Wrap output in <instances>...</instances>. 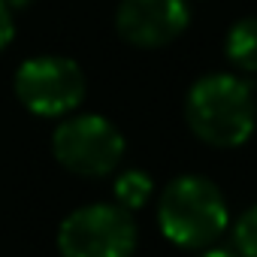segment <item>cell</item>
I'll use <instances>...</instances> for the list:
<instances>
[{"instance_id": "1", "label": "cell", "mask_w": 257, "mask_h": 257, "mask_svg": "<svg viewBox=\"0 0 257 257\" xmlns=\"http://www.w3.org/2000/svg\"><path fill=\"white\" fill-rule=\"evenodd\" d=\"M191 134L212 149H239L257 127V97L251 82L236 73H206L185 97Z\"/></svg>"}, {"instance_id": "2", "label": "cell", "mask_w": 257, "mask_h": 257, "mask_svg": "<svg viewBox=\"0 0 257 257\" xmlns=\"http://www.w3.org/2000/svg\"><path fill=\"white\" fill-rule=\"evenodd\" d=\"M230 221L221 188L197 173L176 176L158 200V227L179 248H209Z\"/></svg>"}, {"instance_id": "3", "label": "cell", "mask_w": 257, "mask_h": 257, "mask_svg": "<svg viewBox=\"0 0 257 257\" xmlns=\"http://www.w3.org/2000/svg\"><path fill=\"white\" fill-rule=\"evenodd\" d=\"M55 161L82 179H103L118 170L124 158V137L103 115H64L52 134Z\"/></svg>"}, {"instance_id": "4", "label": "cell", "mask_w": 257, "mask_h": 257, "mask_svg": "<svg viewBox=\"0 0 257 257\" xmlns=\"http://www.w3.org/2000/svg\"><path fill=\"white\" fill-rule=\"evenodd\" d=\"M140 230L118 203H91L70 212L58 227L61 257H131Z\"/></svg>"}, {"instance_id": "5", "label": "cell", "mask_w": 257, "mask_h": 257, "mask_svg": "<svg viewBox=\"0 0 257 257\" xmlns=\"http://www.w3.org/2000/svg\"><path fill=\"white\" fill-rule=\"evenodd\" d=\"M13 91L31 115L64 118L82 106L88 94V82H85L82 67L73 58L37 55V58H28L16 70Z\"/></svg>"}, {"instance_id": "6", "label": "cell", "mask_w": 257, "mask_h": 257, "mask_svg": "<svg viewBox=\"0 0 257 257\" xmlns=\"http://www.w3.org/2000/svg\"><path fill=\"white\" fill-rule=\"evenodd\" d=\"M191 25L188 0H121L115 10V31L137 49H164L176 43Z\"/></svg>"}, {"instance_id": "7", "label": "cell", "mask_w": 257, "mask_h": 257, "mask_svg": "<svg viewBox=\"0 0 257 257\" xmlns=\"http://www.w3.org/2000/svg\"><path fill=\"white\" fill-rule=\"evenodd\" d=\"M224 58L242 73H257V16H245L230 25L224 37Z\"/></svg>"}, {"instance_id": "8", "label": "cell", "mask_w": 257, "mask_h": 257, "mask_svg": "<svg viewBox=\"0 0 257 257\" xmlns=\"http://www.w3.org/2000/svg\"><path fill=\"white\" fill-rule=\"evenodd\" d=\"M112 191H115V203H118V206H124L127 212H137V209H143V206L152 200L155 185H152V179H149L143 170H124V173L115 179Z\"/></svg>"}, {"instance_id": "9", "label": "cell", "mask_w": 257, "mask_h": 257, "mask_svg": "<svg viewBox=\"0 0 257 257\" xmlns=\"http://www.w3.org/2000/svg\"><path fill=\"white\" fill-rule=\"evenodd\" d=\"M233 242L239 248V257H257V203L242 212V218L233 227Z\"/></svg>"}, {"instance_id": "10", "label": "cell", "mask_w": 257, "mask_h": 257, "mask_svg": "<svg viewBox=\"0 0 257 257\" xmlns=\"http://www.w3.org/2000/svg\"><path fill=\"white\" fill-rule=\"evenodd\" d=\"M13 40H16V19H13V10L0 0V52H7Z\"/></svg>"}, {"instance_id": "11", "label": "cell", "mask_w": 257, "mask_h": 257, "mask_svg": "<svg viewBox=\"0 0 257 257\" xmlns=\"http://www.w3.org/2000/svg\"><path fill=\"white\" fill-rule=\"evenodd\" d=\"M4 4H7L13 13H22V10H28V7L34 4V0H4Z\"/></svg>"}, {"instance_id": "12", "label": "cell", "mask_w": 257, "mask_h": 257, "mask_svg": "<svg viewBox=\"0 0 257 257\" xmlns=\"http://www.w3.org/2000/svg\"><path fill=\"white\" fill-rule=\"evenodd\" d=\"M200 257H239V254H233V251H221V248H212V251H203Z\"/></svg>"}]
</instances>
